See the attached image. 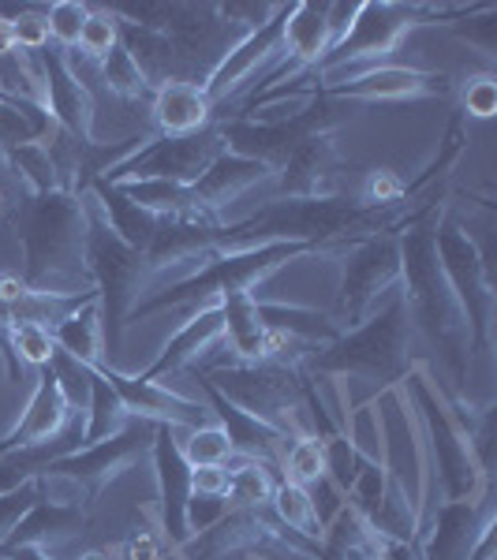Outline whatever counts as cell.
Instances as JSON below:
<instances>
[{
	"label": "cell",
	"mask_w": 497,
	"mask_h": 560,
	"mask_svg": "<svg viewBox=\"0 0 497 560\" xmlns=\"http://www.w3.org/2000/svg\"><path fill=\"white\" fill-rule=\"evenodd\" d=\"M412 337L415 325L408 303L396 292L382 314H374L359 329L340 332L333 345L314 348L307 366L319 370V374L363 377V382H374L382 388H396V382L412 374Z\"/></svg>",
	"instance_id": "cell-3"
},
{
	"label": "cell",
	"mask_w": 497,
	"mask_h": 560,
	"mask_svg": "<svg viewBox=\"0 0 497 560\" xmlns=\"http://www.w3.org/2000/svg\"><path fill=\"white\" fill-rule=\"evenodd\" d=\"M274 168L258 165L251 158H236L224 150L221 158L206 168V176L192 184V202H195V221L206 224H224V210L232 202H240L247 191H255L262 184H274Z\"/></svg>",
	"instance_id": "cell-22"
},
{
	"label": "cell",
	"mask_w": 497,
	"mask_h": 560,
	"mask_svg": "<svg viewBox=\"0 0 497 560\" xmlns=\"http://www.w3.org/2000/svg\"><path fill=\"white\" fill-rule=\"evenodd\" d=\"M438 258L441 269H446L449 284H453L460 311L467 318V329H472V351H490L494 348V306H497V292L490 269H486L483 250L475 247V240L460 229L456 221H446L441 217L438 224Z\"/></svg>",
	"instance_id": "cell-12"
},
{
	"label": "cell",
	"mask_w": 497,
	"mask_h": 560,
	"mask_svg": "<svg viewBox=\"0 0 497 560\" xmlns=\"http://www.w3.org/2000/svg\"><path fill=\"white\" fill-rule=\"evenodd\" d=\"M90 8L79 0H57V4L45 8V23H49V42L60 52H76L79 49V34H83Z\"/></svg>",
	"instance_id": "cell-42"
},
{
	"label": "cell",
	"mask_w": 497,
	"mask_h": 560,
	"mask_svg": "<svg viewBox=\"0 0 497 560\" xmlns=\"http://www.w3.org/2000/svg\"><path fill=\"white\" fill-rule=\"evenodd\" d=\"M128 422H131V415L120 404V396L113 393V385H108L97 370H90V404H86L83 445H97V441L116 438Z\"/></svg>",
	"instance_id": "cell-32"
},
{
	"label": "cell",
	"mask_w": 497,
	"mask_h": 560,
	"mask_svg": "<svg viewBox=\"0 0 497 560\" xmlns=\"http://www.w3.org/2000/svg\"><path fill=\"white\" fill-rule=\"evenodd\" d=\"M446 8L434 4H390V0H363L356 12L351 31L333 45L319 65V79L340 75V71H356L370 65H385L401 42L408 38V31L423 26L430 15H441Z\"/></svg>",
	"instance_id": "cell-8"
},
{
	"label": "cell",
	"mask_w": 497,
	"mask_h": 560,
	"mask_svg": "<svg viewBox=\"0 0 497 560\" xmlns=\"http://www.w3.org/2000/svg\"><path fill=\"white\" fill-rule=\"evenodd\" d=\"M404 284V258H401V236L382 232L370 236L348 250L345 273H340V300H337V322L340 332L359 329L378 314V303L393 300Z\"/></svg>",
	"instance_id": "cell-10"
},
{
	"label": "cell",
	"mask_w": 497,
	"mask_h": 560,
	"mask_svg": "<svg viewBox=\"0 0 497 560\" xmlns=\"http://www.w3.org/2000/svg\"><path fill=\"white\" fill-rule=\"evenodd\" d=\"M120 560H161V538L150 535V530H135V535L124 541Z\"/></svg>",
	"instance_id": "cell-48"
},
{
	"label": "cell",
	"mask_w": 497,
	"mask_h": 560,
	"mask_svg": "<svg viewBox=\"0 0 497 560\" xmlns=\"http://www.w3.org/2000/svg\"><path fill=\"white\" fill-rule=\"evenodd\" d=\"M198 382H206L217 396L258 419L262 427L285 433L288 441L314 433L307 427L314 388L307 385L303 366L288 363H224L210 366Z\"/></svg>",
	"instance_id": "cell-4"
},
{
	"label": "cell",
	"mask_w": 497,
	"mask_h": 560,
	"mask_svg": "<svg viewBox=\"0 0 497 560\" xmlns=\"http://www.w3.org/2000/svg\"><path fill=\"white\" fill-rule=\"evenodd\" d=\"M198 385H203L206 396L213 400L217 419H221V430L229 433V441H232V456L258 459V464H269V467L281 464L285 453H288V445H292V441H288L285 433L262 427L258 419H251V415H243L240 408H232V404L224 400V396H217L206 382H198Z\"/></svg>",
	"instance_id": "cell-27"
},
{
	"label": "cell",
	"mask_w": 497,
	"mask_h": 560,
	"mask_svg": "<svg viewBox=\"0 0 497 560\" xmlns=\"http://www.w3.org/2000/svg\"><path fill=\"white\" fill-rule=\"evenodd\" d=\"M176 445L180 456L187 459V467H217L232 459V441L217 422L198 430H176Z\"/></svg>",
	"instance_id": "cell-37"
},
{
	"label": "cell",
	"mask_w": 497,
	"mask_h": 560,
	"mask_svg": "<svg viewBox=\"0 0 497 560\" xmlns=\"http://www.w3.org/2000/svg\"><path fill=\"white\" fill-rule=\"evenodd\" d=\"M34 504H38V486H34V478L23 482L20 490L0 493V549H4V541L12 538V530L20 527V520L34 509Z\"/></svg>",
	"instance_id": "cell-43"
},
{
	"label": "cell",
	"mask_w": 497,
	"mask_h": 560,
	"mask_svg": "<svg viewBox=\"0 0 497 560\" xmlns=\"http://www.w3.org/2000/svg\"><path fill=\"white\" fill-rule=\"evenodd\" d=\"M217 345H224V311H221V303L195 311L192 318L184 322V329H180L176 337L161 348V355L135 377H139V382H161V377L195 366L198 359H206V351L217 348Z\"/></svg>",
	"instance_id": "cell-25"
},
{
	"label": "cell",
	"mask_w": 497,
	"mask_h": 560,
	"mask_svg": "<svg viewBox=\"0 0 497 560\" xmlns=\"http://www.w3.org/2000/svg\"><path fill=\"white\" fill-rule=\"evenodd\" d=\"M86 523H90V512L68 509V504H53V501H42L38 497V504H34V509L20 520V527L12 530V538L4 541V549H20V546L49 549L53 541L83 535Z\"/></svg>",
	"instance_id": "cell-28"
},
{
	"label": "cell",
	"mask_w": 497,
	"mask_h": 560,
	"mask_svg": "<svg viewBox=\"0 0 497 560\" xmlns=\"http://www.w3.org/2000/svg\"><path fill=\"white\" fill-rule=\"evenodd\" d=\"M281 467H285V482H296V486H303V490H311L322 478H330L325 475V445L319 433L296 438L292 445H288Z\"/></svg>",
	"instance_id": "cell-38"
},
{
	"label": "cell",
	"mask_w": 497,
	"mask_h": 560,
	"mask_svg": "<svg viewBox=\"0 0 497 560\" xmlns=\"http://www.w3.org/2000/svg\"><path fill=\"white\" fill-rule=\"evenodd\" d=\"M229 504L232 509H269L274 493L281 486V478L274 475L269 464L258 459H240L236 467H229Z\"/></svg>",
	"instance_id": "cell-34"
},
{
	"label": "cell",
	"mask_w": 497,
	"mask_h": 560,
	"mask_svg": "<svg viewBox=\"0 0 497 560\" xmlns=\"http://www.w3.org/2000/svg\"><path fill=\"white\" fill-rule=\"evenodd\" d=\"M0 377H8V382H15L20 377V363L12 359V351L0 345Z\"/></svg>",
	"instance_id": "cell-51"
},
{
	"label": "cell",
	"mask_w": 497,
	"mask_h": 560,
	"mask_svg": "<svg viewBox=\"0 0 497 560\" xmlns=\"http://www.w3.org/2000/svg\"><path fill=\"white\" fill-rule=\"evenodd\" d=\"M4 348L12 351V359H23V363H31L34 370L49 366L53 355H57V340H53L49 329H42V325H12V329L4 332Z\"/></svg>",
	"instance_id": "cell-41"
},
{
	"label": "cell",
	"mask_w": 497,
	"mask_h": 560,
	"mask_svg": "<svg viewBox=\"0 0 497 560\" xmlns=\"http://www.w3.org/2000/svg\"><path fill=\"white\" fill-rule=\"evenodd\" d=\"M449 90L446 71H423L408 65H370L356 71H340L319 83V94L330 102H415Z\"/></svg>",
	"instance_id": "cell-15"
},
{
	"label": "cell",
	"mask_w": 497,
	"mask_h": 560,
	"mask_svg": "<svg viewBox=\"0 0 497 560\" xmlns=\"http://www.w3.org/2000/svg\"><path fill=\"white\" fill-rule=\"evenodd\" d=\"M408 195V179H401L393 168H370L356 191V202L367 206V210H404V198Z\"/></svg>",
	"instance_id": "cell-40"
},
{
	"label": "cell",
	"mask_w": 497,
	"mask_h": 560,
	"mask_svg": "<svg viewBox=\"0 0 497 560\" xmlns=\"http://www.w3.org/2000/svg\"><path fill=\"white\" fill-rule=\"evenodd\" d=\"M150 116L153 128H158V139H184V135H195L217 124V113L210 97H206V90L192 83H169L153 90Z\"/></svg>",
	"instance_id": "cell-26"
},
{
	"label": "cell",
	"mask_w": 497,
	"mask_h": 560,
	"mask_svg": "<svg viewBox=\"0 0 497 560\" xmlns=\"http://www.w3.org/2000/svg\"><path fill=\"white\" fill-rule=\"evenodd\" d=\"M102 83L108 94H116L120 102H150L153 86L147 83V75L135 65V57L124 45H116L113 52L102 60Z\"/></svg>",
	"instance_id": "cell-36"
},
{
	"label": "cell",
	"mask_w": 497,
	"mask_h": 560,
	"mask_svg": "<svg viewBox=\"0 0 497 560\" xmlns=\"http://www.w3.org/2000/svg\"><path fill=\"white\" fill-rule=\"evenodd\" d=\"M0 158L8 161L20 184L26 187V195H53L60 191V179H57V168H53V158H49V147L45 139L38 142H23V147H12V150H0Z\"/></svg>",
	"instance_id": "cell-33"
},
{
	"label": "cell",
	"mask_w": 497,
	"mask_h": 560,
	"mask_svg": "<svg viewBox=\"0 0 497 560\" xmlns=\"http://www.w3.org/2000/svg\"><path fill=\"white\" fill-rule=\"evenodd\" d=\"M15 232L23 243V284L49 295H97L90 277L86 243L90 213L83 191L34 195L15 210Z\"/></svg>",
	"instance_id": "cell-2"
},
{
	"label": "cell",
	"mask_w": 497,
	"mask_h": 560,
	"mask_svg": "<svg viewBox=\"0 0 497 560\" xmlns=\"http://www.w3.org/2000/svg\"><path fill=\"white\" fill-rule=\"evenodd\" d=\"M337 247H311V243H269V247H255V250H236V255H224L210 261L203 273L180 280L173 288H161V292L147 295V300L135 303V311L128 314V322L150 318V314L173 311V306H192V311H203V306L221 303L224 295L236 292H255L258 280H266L269 273H277L288 261L303 258V255H330Z\"/></svg>",
	"instance_id": "cell-6"
},
{
	"label": "cell",
	"mask_w": 497,
	"mask_h": 560,
	"mask_svg": "<svg viewBox=\"0 0 497 560\" xmlns=\"http://www.w3.org/2000/svg\"><path fill=\"white\" fill-rule=\"evenodd\" d=\"M408 400H415L423 427H427L430 453L438 459V478L446 501H478L486 486H490V478L483 475L464 430L453 422V411L441 404L438 388H430L423 374H408Z\"/></svg>",
	"instance_id": "cell-11"
},
{
	"label": "cell",
	"mask_w": 497,
	"mask_h": 560,
	"mask_svg": "<svg viewBox=\"0 0 497 560\" xmlns=\"http://www.w3.org/2000/svg\"><path fill=\"white\" fill-rule=\"evenodd\" d=\"M224 153L221 131L217 124L210 128L184 135V139H150L135 158L124 161L120 168L105 173L108 184H131V179H176V184H198L206 168Z\"/></svg>",
	"instance_id": "cell-14"
},
{
	"label": "cell",
	"mask_w": 497,
	"mask_h": 560,
	"mask_svg": "<svg viewBox=\"0 0 497 560\" xmlns=\"http://www.w3.org/2000/svg\"><path fill=\"white\" fill-rule=\"evenodd\" d=\"M325 52H330V4H311V0L292 4L285 12V65L262 83V90H255V97L296 83L322 65Z\"/></svg>",
	"instance_id": "cell-18"
},
{
	"label": "cell",
	"mask_w": 497,
	"mask_h": 560,
	"mask_svg": "<svg viewBox=\"0 0 497 560\" xmlns=\"http://www.w3.org/2000/svg\"><path fill=\"white\" fill-rule=\"evenodd\" d=\"M285 12H288V4H285ZM285 12L269 26H262L258 34H247L243 42H236V49L217 65L210 83L203 86L213 113H217V105L232 102V97H236L251 79H258L262 71H266V79H269L285 65Z\"/></svg>",
	"instance_id": "cell-17"
},
{
	"label": "cell",
	"mask_w": 497,
	"mask_h": 560,
	"mask_svg": "<svg viewBox=\"0 0 497 560\" xmlns=\"http://www.w3.org/2000/svg\"><path fill=\"white\" fill-rule=\"evenodd\" d=\"M192 560H213L224 553H292V557H314L319 546L285 527L274 516V509H229L210 530H203L195 541H187Z\"/></svg>",
	"instance_id": "cell-13"
},
{
	"label": "cell",
	"mask_w": 497,
	"mask_h": 560,
	"mask_svg": "<svg viewBox=\"0 0 497 560\" xmlns=\"http://www.w3.org/2000/svg\"><path fill=\"white\" fill-rule=\"evenodd\" d=\"M274 516L285 523L292 535H300L307 541H314L319 546V538L325 535V527H322V520H319V509H314V497L311 490H303V486H296V482H285L281 478V486H277V493H274Z\"/></svg>",
	"instance_id": "cell-35"
},
{
	"label": "cell",
	"mask_w": 497,
	"mask_h": 560,
	"mask_svg": "<svg viewBox=\"0 0 497 560\" xmlns=\"http://www.w3.org/2000/svg\"><path fill=\"white\" fill-rule=\"evenodd\" d=\"M494 530V490L478 501H446L434 516L423 560H472L475 546Z\"/></svg>",
	"instance_id": "cell-21"
},
{
	"label": "cell",
	"mask_w": 497,
	"mask_h": 560,
	"mask_svg": "<svg viewBox=\"0 0 497 560\" xmlns=\"http://www.w3.org/2000/svg\"><path fill=\"white\" fill-rule=\"evenodd\" d=\"M4 206H8V198H4V191H0V217H4Z\"/></svg>",
	"instance_id": "cell-53"
},
{
	"label": "cell",
	"mask_w": 497,
	"mask_h": 560,
	"mask_svg": "<svg viewBox=\"0 0 497 560\" xmlns=\"http://www.w3.org/2000/svg\"><path fill=\"white\" fill-rule=\"evenodd\" d=\"M4 560H53L49 549H34V546H20V549H0Z\"/></svg>",
	"instance_id": "cell-50"
},
{
	"label": "cell",
	"mask_w": 497,
	"mask_h": 560,
	"mask_svg": "<svg viewBox=\"0 0 497 560\" xmlns=\"http://www.w3.org/2000/svg\"><path fill=\"white\" fill-rule=\"evenodd\" d=\"M153 467H158V490H161V530L165 541L184 549L192 535H187V501H192V467L180 456L176 430L158 427L153 430Z\"/></svg>",
	"instance_id": "cell-24"
},
{
	"label": "cell",
	"mask_w": 497,
	"mask_h": 560,
	"mask_svg": "<svg viewBox=\"0 0 497 560\" xmlns=\"http://www.w3.org/2000/svg\"><path fill=\"white\" fill-rule=\"evenodd\" d=\"M460 102H464V113L475 116V120H490L497 113V79L494 75H472L460 90Z\"/></svg>",
	"instance_id": "cell-45"
},
{
	"label": "cell",
	"mask_w": 497,
	"mask_h": 560,
	"mask_svg": "<svg viewBox=\"0 0 497 560\" xmlns=\"http://www.w3.org/2000/svg\"><path fill=\"white\" fill-rule=\"evenodd\" d=\"M79 560H108V557H105V553H97V549H90V553H83Z\"/></svg>",
	"instance_id": "cell-52"
},
{
	"label": "cell",
	"mask_w": 497,
	"mask_h": 560,
	"mask_svg": "<svg viewBox=\"0 0 497 560\" xmlns=\"http://www.w3.org/2000/svg\"><path fill=\"white\" fill-rule=\"evenodd\" d=\"M464 38H475L478 45H483V52H494V31H497V23H494V12H486V20H478L475 26L467 23V26H456Z\"/></svg>",
	"instance_id": "cell-49"
},
{
	"label": "cell",
	"mask_w": 497,
	"mask_h": 560,
	"mask_svg": "<svg viewBox=\"0 0 497 560\" xmlns=\"http://www.w3.org/2000/svg\"><path fill=\"white\" fill-rule=\"evenodd\" d=\"M229 464L217 467H192V493H210V497H229Z\"/></svg>",
	"instance_id": "cell-47"
},
{
	"label": "cell",
	"mask_w": 497,
	"mask_h": 560,
	"mask_svg": "<svg viewBox=\"0 0 497 560\" xmlns=\"http://www.w3.org/2000/svg\"><path fill=\"white\" fill-rule=\"evenodd\" d=\"M116 45H120V15H116L113 8H90L76 52H83V60L102 68V60Z\"/></svg>",
	"instance_id": "cell-39"
},
{
	"label": "cell",
	"mask_w": 497,
	"mask_h": 560,
	"mask_svg": "<svg viewBox=\"0 0 497 560\" xmlns=\"http://www.w3.org/2000/svg\"><path fill=\"white\" fill-rule=\"evenodd\" d=\"M345 120L348 113H340L330 97L319 94L303 113L288 116V120H247V116H236V120H217V131H221V142L229 153L251 158L277 173L300 142H307L311 135H337Z\"/></svg>",
	"instance_id": "cell-9"
},
{
	"label": "cell",
	"mask_w": 497,
	"mask_h": 560,
	"mask_svg": "<svg viewBox=\"0 0 497 560\" xmlns=\"http://www.w3.org/2000/svg\"><path fill=\"white\" fill-rule=\"evenodd\" d=\"M76 419V404L68 400L65 385H60L57 370L42 366L38 370V385H34L31 400H26L23 419L15 422V430L0 441V456L20 453V448H34L45 445V441L60 438L68 430V422Z\"/></svg>",
	"instance_id": "cell-23"
},
{
	"label": "cell",
	"mask_w": 497,
	"mask_h": 560,
	"mask_svg": "<svg viewBox=\"0 0 497 560\" xmlns=\"http://www.w3.org/2000/svg\"><path fill=\"white\" fill-rule=\"evenodd\" d=\"M8 26H12L20 52H42L45 45H49V23H45V8L42 4H26Z\"/></svg>",
	"instance_id": "cell-44"
},
{
	"label": "cell",
	"mask_w": 497,
	"mask_h": 560,
	"mask_svg": "<svg viewBox=\"0 0 497 560\" xmlns=\"http://www.w3.org/2000/svg\"><path fill=\"white\" fill-rule=\"evenodd\" d=\"M53 340H57V348L76 359V363H83L90 370L105 366V332H102V306H97V300H90L79 306L76 314H68V318L53 329Z\"/></svg>",
	"instance_id": "cell-29"
},
{
	"label": "cell",
	"mask_w": 497,
	"mask_h": 560,
	"mask_svg": "<svg viewBox=\"0 0 497 560\" xmlns=\"http://www.w3.org/2000/svg\"><path fill=\"white\" fill-rule=\"evenodd\" d=\"M348 161L337 147V135H311L292 158L277 168V198H340L345 195Z\"/></svg>",
	"instance_id": "cell-16"
},
{
	"label": "cell",
	"mask_w": 497,
	"mask_h": 560,
	"mask_svg": "<svg viewBox=\"0 0 497 560\" xmlns=\"http://www.w3.org/2000/svg\"><path fill=\"white\" fill-rule=\"evenodd\" d=\"M86 187L94 191L97 206H102L105 217H108V224L116 229V236H120V240L128 243V247H135V250H147V247H150V240L158 236V229H161L158 217L147 213V210H139V206H135L131 198H124L113 184H105L102 176H94Z\"/></svg>",
	"instance_id": "cell-30"
},
{
	"label": "cell",
	"mask_w": 497,
	"mask_h": 560,
	"mask_svg": "<svg viewBox=\"0 0 497 560\" xmlns=\"http://www.w3.org/2000/svg\"><path fill=\"white\" fill-rule=\"evenodd\" d=\"M446 210L430 202L423 213L404 217L396 236H401V258H404V284L401 295L408 303L412 325L430 337V345L441 351V359L453 370V382H467V366H472V329L460 311V300L449 284L446 269L438 258V224Z\"/></svg>",
	"instance_id": "cell-1"
},
{
	"label": "cell",
	"mask_w": 497,
	"mask_h": 560,
	"mask_svg": "<svg viewBox=\"0 0 497 560\" xmlns=\"http://www.w3.org/2000/svg\"><path fill=\"white\" fill-rule=\"evenodd\" d=\"M153 422L131 419L116 438L97 441V445H83L57 464H49L34 478L42 501L68 504V509L90 512V504L102 497L120 475H128L135 464H142L153 453Z\"/></svg>",
	"instance_id": "cell-5"
},
{
	"label": "cell",
	"mask_w": 497,
	"mask_h": 560,
	"mask_svg": "<svg viewBox=\"0 0 497 560\" xmlns=\"http://www.w3.org/2000/svg\"><path fill=\"white\" fill-rule=\"evenodd\" d=\"M83 198H86V213H90L86 261H90V277H94V288H97V306H102V332H105V345L116 348L135 303L150 292V269H147V255H142V250L128 247V243L116 236V229L108 224V217L102 206H97L90 187H83Z\"/></svg>",
	"instance_id": "cell-7"
},
{
	"label": "cell",
	"mask_w": 497,
	"mask_h": 560,
	"mask_svg": "<svg viewBox=\"0 0 497 560\" xmlns=\"http://www.w3.org/2000/svg\"><path fill=\"white\" fill-rule=\"evenodd\" d=\"M113 187L124 198H131L139 210L158 217V221H195V202L187 184H176V179H131V184H113Z\"/></svg>",
	"instance_id": "cell-31"
},
{
	"label": "cell",
	"mask_w": 497,
	"mask_h": 560,
	"mask_svg": "<svg viewBox=\"0 0 497 560\" xmlns=\"http://www.w3.org/2000/svg\"><path fill=\"white\" fill-rule=\"evenodd\" d=\"M38 65L45 75V90H49V116L60 131H68L71 139L94 147V94L79 79V71L71 68L68 52H60L57 45H45L38 52Z\"/></svg>",
	"instance_id": "cell-20"
},
{
	"label": "cell",
	"mask_w": 497,
	"mask_h": 560,
	"mask_svg": "<svg viewBox=\"0 0 497 560\" xmlns=\"http://www.w3.org/2000/svg\"><path fill=\"white\" fill-rule=\"evenodd\" d=\"M229 509H232L229 497L192 493V501H187V535H203V530H210Z\"/></svg>",
	"instance_id": "cell-46"
},
{
	"label": "cell",
	"mask_w": 497,
	"mask_h": 560,
	"mask_svg": "<svg viewBox=\"0 0 497 560\" xmlns=\"http://www.w3.org/2000/svg\"><path fill=\"white\" fill-rule=\"evenodd\" d=\"M97 374L113 385V393L120 396V404L128 408L131 419H147L153 427H173V430H198L210 427V408L195 400H184V396L169 393L165 385L158 382H139V377H128L113 366H97Z\"/></svg>",
	"instance_id": "cell-19"
}]
</instances>
